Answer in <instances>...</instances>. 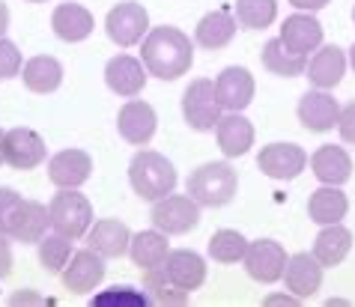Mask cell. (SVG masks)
<instances>
[{"instance_id": "cell-34", "label": "cell", "mask_w": 355, "mask_h": 307, "mask_svg": "<svg viewBox=\"0 0 355 307\" xmlns=\"http://www.w3.org/2000/svg\"><path fill=\"white\" fill-rule=\"evenodd\" d=\"M278 18V0H236V21L245 30H266Z\"/></svg>"}, {"instance_id": "cell-38", "label": "cell", "mask_w": 355, "mask_h": 307, "mask_svg": "<svg viewBox=\"0 0 355 307\" xmlns=\"http://www.w3.org/2000/svg\"><path fill=\"white\" fill-rule=\"evenodd\" d=\"M18 206H21V194L12 191V188H0V233L9 236V224H12Z\"/></svg>"}, {"instance_id": "cell-17", "label": "cell", "mask_w": 355, "mask_h": 307, "mask_svg": "<svg viewBox=\"0 0 355 307\" xmlns=\"http://www.w3.org/2000/svg\"><path fill=\"white\" fill-rule=\"evenodd\" d=\"M284 283L295 299L308 301L313 292L322 286V265L313 254H293L284 269Z\"/></svg>"}, {"instance_id": "cell-29", "label": "cell", "mask_w": 355, "mask_h": 307, "mask_svg": "<svg viewBox=\"0 0 355 307\" xmlns=\"http://www.w3.org/2000/svg\"><path fill=\"white\" fill-rule=\"evenodd\" d=\"M21 81L31 93H39V96H48L54 93L57 87L63 84V66L57 57H48V54H39L33 60H27L24 69H21Z\"/></svg>"}, {"instance_id": "cell-44", "label": "cell", "mask_w": 355, "mask_h": 307, "mask_svg": "<svg viewBox=\"0 0 355 307\" xmlns=\"http://www.w3.org/2000/svg\"><path fill=\"white\" fill-rule=\"evenodd\" d=\"M9 30V6L0 0V36H3Z\"/></svg>"}, {"instance_id": "cell-33", "label": "cell", "mask_w": 355, "mask_h": 307, "mask_svg": "<svg viewBox=\"0 0 355 307\" xmlns=\"http://www.w3.org/2000/svg\"><path fill=\"white\" fill-rule=\"evenodd\" d=\"M72 242L75 239H69V236L63 233H51V236H42L39 239V263H42V269L48 274H60L66 269V263H69V256H72Z\"/></svg>"}, {"instance_id": "cell-21", "label": "cell", "mask_w": 355, "mask_h": 307, "mask_svg": "<svg viewBox=\"0 0 355 307\" xmlns=\"http://www.w3.org/2000/svg\"><path fill=\"white\" fill-rule=\"evenodd\" d=\"M215 137L227 158H242L254 146V125L251 120H245L242 111H227L215 125Z\"/></svg>"}, {"instance_id": "cell-43", "label": "cell", "mask_w": 355, "mask_h": 307, "mask_svg": "<svg viewBox=\"0 0 355 307\" xmlns=\"http://www.w3.org/2000/svg\"><path fill=\"white\" fill-rule=\"evenodd\" d=\"M302 299H295V295L290 292V295H269L266 299V304H299Z\"/></svg>"}, {"instance_id": "cell-30", "label": "cell", "mask_w": 355, "mask_h": 307, "mask_svg": "<svg viewBox=\"0 0 355 307\" xmlns=\"http://www.w3.org/2000/svg\"><path fill=\"white\" fill-rule=\"evenodd\" d=\"M129 254H132V263L137 269H155L167 260L171 254V242H167V233L162 230H141L132 236V245H129Z\"/></svg>"}, {"instance_id": "cell-24", "label": "cell", "mask_w": 355, "mask_h": 307, "mask_svg": "<svg viewBox=\"0 0 355 307\" xmlns=\"http://www.w3.org/2000/svg\"><path fill=\"white\" fill-rule=\"evenodd\" d=\"M51 27H54V33L63 39V42H84L87 36L93 33V27H96V21H93V12L87 6H81V3H60L54 9V15H51Z\"/></svg>"}, {"instance_id": "cell-8", "label": "cell", "mask_w": 355, "mask_h": 307, "mask_svg": "<svg viewBox=\"0 0 355 307\" xmlns=\"http://www.w3.org/2000/svg\"><path fill=\"white\" fill-rule=\"evenodd\" d=\"M287 251H284L281 242L275 239H257L248 242V251H245V272H248L251 281L257 283H278L287 269Z\"/></svg>"}, {"instance_id": "cell-35", "label": "cell", "mask_w": 355, "mask_h": 307, "mask_svg": "<svg viewBox=\"0 0 355 307\" xmlns=\"http://www.w3.org/2000/svg\"><path fill=\"white\" fill-rule=\"evenodd\" d=\"M245 251H248V239L236 230H218L209 239V256L221 265H233L245 260Z\"/></svg>"}, {"instance_id": "cell-32", "label": "cell", "mask_w": 355, "mask_h": 307, "mask_svg": "<svg viewBox=\"0 0 355 307\" xmlns=\"http://www.w3.org/2000/svg\"><path fill=\"white\" fill-rule=\"evenodd\" d=\"M263 66L269 69L272 75H281V78H295L302 75L304 69H308V57L302 54H293L287 45H284V39H269V42L263 45Z\"/></svg>"}, {"instance_id": "cell-25", "label": "cell", "mask_w": 355, "mask_h": 307, "mask_svg": "<svg viewBox=\"0 0 355 307\" xmlns=\"http://www.w3.org/2000/svg\"><path fill=\"white\" fill-rule=\"evenodd\" d=\"M233 36H236V18L227 9L206 12L194 27V42L206 48V51H221V48L233 42Z\"/></svg>"}, {"instance_id": "cell-2", "label": "cell", "mask_w": 355, "mask_h": 307, "mask_svg": "<svg viewBox=\"0 0 355 307\" xmlns=\"http://www.w3.org/2000/svg\"><path fill=\"white\" fill-rule=\"evenodd\" d=\"M129 182L141 200L155 203V200H162V197L173 194L176 167L167 161L162 152L141 150V152H135V158L129 161Z\"/></svg>"}, {"instance_id": "cell-7", "label": "cell", "mask_w": 355, "mask_h": 307, "mask_svg": "<svg viewBox=\"0 0 355 307\" xmlns=\"http://www.w3.org/2000/svg\"><path fill=\"white\" fill-rule=\"evenodd\" d=\"M105 30L114 45L132 48L137 42H144V36L150 33V12L141 3H135V0H123V3H116L107 12Z\"/></svg>"}, {"instance_id": "cell-6", "label": "cell", "mask_w": 355, "mask_h": 307, "mask_svg": "<svg viewBox=\"0 0 355 307\" xmlns=\"http://www.w3.org/2000/svg\"><path fill=\"white\" fill-rule=\"evenodd\" d=\"M221 111L224 107L215 96V84L209 78H197L182 93V116L194 132H212L221 120Z\"/></svg>"}, {"instance_id": "cell-9", "label": "cell", "mask_w": 355, "mask_h": 307, "mask_svg": "<svg viewBox=\"0 0 355 307\" xmlns=\"http://www.w3.org/2000/svg\"><path fill=\"white\" fill-rule=\"evenodd\" d=\"M45 155H48V146L33 128L18 125V128L3 132V158L9 167H15V170H33V167L45 161Z\"/></svg>"}, {"instance_id": "cell-14", "label": "cell", "mask_w": 355, "mask_h": 307, "mask_svg": "<svg viewBox=\"0 0 355 307\" xmlns=\"http://www.w3.org/2000/svg\"><path fill=\"white\" fill-rule=\"evenodd\" d=\"M340 120V105L329 90H308L299 98V123L308 132H331Z\"/></svg>"}, {"instance_id": "cell-11", "label": "cell", "mask_w": 355, "mask_h": 307, "mask_svg": "<svg viewBox=\"0 0 355 307\" xmlns=\"http://www.w3.org/2000/svg\"><path fill=\"white\" fill-rule=\"evenodd\" d=\"M60 277H63V286L69 292H75V295L93 292L105 277V256L96 254L93 247H84V251L69 256V263L60 272Z\"/></svg>"}, {"instance_id": "cell-46", "label": "cell", "mask_w": 355, "mask_h": 307, "mask_svg": "<svg viewBox=\"0 0 355 307\" xmlns=\"http://www.w3.org/2000/svg\"><path fill=\"white\" fill-rule=\"evenodd\" d=\"M349 66H352V69H355V45H352V48H349Z\"/></svg>"}, {"instance_id": "cell-23", "label": "cell", "mask_w": 355, "mask_h": 307, "mask_svg": "<svg viewBox=\"0 0 355 307\" xmlns=\"http://www.w3.org/2000/svg\"><path fill=\"white\" fill-rule=\"evenodd\" d=\"M311 170L322 185H343L352 176V158L343 146L325 143L311 155Z\"/></svg>"}, {"instance_id": "cell-27", "label": "cell", "mask_w": 355, "mask_h": 307, "mask_svg": "<svg viewBox=\"0 0 355 307\" xmlns=\"http://www.w3.org/2000/svg\"><path fill=\"white\" fill-rule=\"evenodd\" d=\"M349 251H352V233L343 224H325L320 236L313 239V256L320 260L322 269L340 265Z\"/></svg>"}, {"instance_id": "cell-18", "label": "cell", "mask_w": 355, "mask_h": 307, "mask_svg": "<svg viewBox=\"0 0 355 307\" xmlns=\"http://www.w3.org/2000/svg\"><path fill=\"white\" fill-rule=\"evenodd\" d=\"M129 245H132V230L116 218H102L87 230V247H93L105 260L129 254Z\"/></svg>"}, {"instance_id": "cell-10", "label": "cell", "mask_w": 355, "mask_h": 307, "mask_svg": "<svg viewBox=\"0 0 355 307\" xmlns=\"http://www.w3.org/2000/svg\"><path fill=\"white\" fill-rule=\"evenodd\" d=\"M155 128H159V116H155L153 105L141 102V98H129L116 114V132L132 146H146L155 137Z\"/></svg>"}, {"instance_id": "cell-12", "label": "cell", "mask_w": 355, "mask_h": 307, "mask_svg": "<svg viewBox=\"0 0 355 307\" xmlns=\"http://www.w3.org/2000/svg\"><path fill=\"white\" fill-rule=\"evenodd\" d=\"M257 167L269 179H295L308 167V152L299 143H269L260 150Z\"/></svg>"}, {"instance_id": "cell-13", "label": "cell", "mask_w": 355, "mask_h": 307, "mask_svg": "<svg viewBox=\"0 0 355 307\" xmlns=\"http://www.w3.org/2000/svg\"><path fill=\"white\" fill-rule=\"evenodd\" d=\"M146 75H150V72H146L144 60H137V57H132V54H116L105 66L107 90L116 93V96H123V98L141 96V90L146 87Z\"/></svg>"}, {"instance_id": "cell-1", "label": "cell", "mask_w": 355, "mask_h": 307, "mask_svg": "<svg viewBox=\"0 0 355 307\" xmlns=\"http://www.w3.org/2000/svg\"><path fill=\"white\" fill-rule=\"evenodd\" d=\"M141 60L146 66V72L155 75L159 81H176L194 63V42L180 27H171V24L153 27L141 42Z\"/></svg>"}, {"instance_id": "cell-36", "label": "cell", "mask_w": 355, "mask_h": 307, "mask_svg": "<svg viewBox=\"0 0 355 307\" xmlns=\"http://www.w3.org/2000/svg\"><path fill=\"white\" fill-rule=\"evenodd\" d=\"M146 301H150L146 299V292L135 290V286H114V290H105V292H98L93 299L96 307H107V304H135V307H141Z\"/></svg>"}, {"instance_id": "cell-45", "label": "cell", "mask_w": 355, "mask_h": 307, "mask_svg": "<svg viewBox=\"0 0 355 307\" xmlns=\"http://www.w3.org/2000/svg\"><path fill=\"white\" fill-rule=\"evenodd\" d=\"M0 164H6V158H3V132H0Z\"/></svg>"}, {"instance_id": "cell-15", "label": "cell", "mask_w": 355, "mask_h": 307, "mask_svg": "<svg viewBox=\"0 0 355 307\" xmlns=\"http://www.w3.org/2000/svg\"><path fill=\"white\" fill-rule=\"evenodd\" d=\"M215 96L224 111H245L254 102V75L245 66H227L215 78Z\"/></svg>"}, {"instance_id": "cell-5", "label": "cell", "mask_w": 355, "mask_h": 307, "mask_svg": "<svg viewBox=\"0 0 355 307\" xmlns=\"http://www.w3.org/2000/svg\"><path fill=\"white\" fill-rule=\"evenodd\" d=\"M150 221L155 230H162L167 236H185L200 224V203L185 194H167L162 200L153 203Z\"/></svg>"}, {"instance_id": "cell-42", "label": "cell", "mask_w": 355, "mask_h": 307, "mask_svg": "<svg viewBox=\"0 0 355 307\" xmlns=\"http://www.w3.org/2000/svg\"><path fill=\"white\" fill-rule=\"evenodd\" d=\"M9 304H42V299L33 292H15L12 299H9Z\"/></svg>"}, {"instance_id": "cell-4", "label": "cell", "mask_w": 355, "mask_h": 307, "mask_svg": "<svg viewBox=\"0 0 355 307\" xmlns=\"http://www.w3.org/2000/svg\"><path fill=\"white\" fill-rule=\"evenodd\" d=\"M48 212H51V227L69 239H81L93 227V203L78 188H60V194H54L48 203Z\"/></svg>"}, {"instance_id": "cell-20", "label": "cell", "mask_w": 355, "mask_h": 307, "mask_svg": "<svg viewBox=\"0 0 355 307\" xmlns=\"http://www.w3.org/2000/svg\"><path fill=\"white\" fill-rule=\"evenodd\" d=\"M48 227H51L48 206L36 200H21V206L12 215V224H9V239L21 245H39V239L48 233Z\"/></svg>"}, {"instance_id": "cell-28", "label": "cell", "mask_w": 355, "mask_h": 307, "mask_svg": "<svg viewBox=\"0 0 355 307\" xmlns=\"http://www.w3.org/2000/svg\"><path fill=\"white\" fill-rule=\"evenodd\" d=\"M349 212V200L347 194L340 191V185H322L311 194L308 200V215L311 221H317L320 227L325 224H340Z\"/></svg>"}, {"instance_id": "cell-26", "label": "cell", "mask_w": 355, "mask_h": 307, "mask_svg": "<svg viewBox=\"0 0 355 307\" xmlns=\"http://www.w3.org/2000/svg\"><path fill=\"white\" fill-rule=\"evenodd\" d=\"M162 265H164L167 277H171L176 286L189 290V292L200 290L203 281H206V263H203V256L194 254V251H185V247H182V251H171Z\"/></svg>"}, {"instance_id": "cell-48", "label": "cell", "mask_w": 355, "mask_h": 307, "mask_svg": "<svg viewBox=\"0 0 355 307\" xmlns=\"http://www.w3.org/2000/svg\"><path fill=\"white\" fill-rule=\"evenodd\" d=\"M352 24H355V6H352Z\"/></svg>"}, {"instance_id": "cell-47", "label": "cell", "mask_w": 355, "mask_h": 307, "mask_svg": "<svg viewBox=\"0 0 355 307\" xmlns=\"http://www.w3.org/2000/svg\"><path fill=\"white\" fill-rule=\"evenodd\" d=\"M27 3H45V0H27Z\"/></svg>"}, {"instance_id": "cell-40", "label": "cell", "mask_w": 355, "mask_h": 307, "mask_svg": "<svg viewBox=\"0 0 355 307\" xmlns=\"http://www.w3.org/2000/svg\"><path fill=\"white\" fill-rule=\"evenodd\" d=\"M12 272V245H9V236L0 233V281Z\"/></svg>"}, {"instance_id": "cell-3", "label": "cell", "mask_w": 355, "mask_h": 307, "mask_svg": "<svg viewBox=\"0 0 355 307\" xmlns=\"http://www.w3.org/2000/svg\"><path fill=\"white\" fill-rule=\"evenodd\" d=\"M239 176L227 161H206L189 176V197H194L206 209L227 206L236 197Z\"/></svg>"}, {"instance_id": "cell-22", "label": "cell", "mask_w": 355, "mask_h": 307, "mask_svg": "<svg viewBox=\"0 0 355 307\" xmlns=\"http://www.w3.org/2000/svg\"><path fill=\"white\" fill-rule=\"evenodd\" d=\"M347 75V54L338 45H320L308 60V78L317 90H331Z\"/></svg>"}, {"instance_id": "cell-19", "label": "cell", "mask_w": 355, "mask_h": 307, "mask_svg": "<svg viewBox=\"0 0 355 307\" xmlns=\"http://www.w3.org/2000/svg\"><path fill=\"white\" fill-rule=\"evenodd\" d=\"M281 39H284V45H287L293 54L308 57L322 45V24L311 12L287 15L284 18V27H281Z\"/></svg>"}, {"instance_id": "cell-41", "label": "cell", "mask_w": 355, "mask_h": 307, "mask_svg": "<svg viewBox=\"0 0 355 307\" xmlns=\"http://www.w3.org/2000/svg\"><path fill=\"white\" fill-rule=\"evenodd\" d=\"M290 3L299 9V12H317V9H325L331 0H290Z\"/></svg>"}, {"instance_id": "cell-16", "label": "cell", "mask_w": 355, "mask_h": 307, "mask_svg": "<svg viewBox=\"0 0 355 307\" xmlns=\"http://www.w3.org/2000/svg\"><path fill=\"white\" fill-rule=\"evenodd\" d=\"M93 176V158L84 150H63L48 161V179L57 188H81Z\"/></svg>"}, {"instance_id": "cell-37", "label": "cell", "mask_w": 355, "mask_h": 307, "mask_svg": "<svg viewBox=\"0 0 355 307\" xmlns=\"http://www.w3.org/2000/svg\"><path fill=\"white\" fill-rule=\"evenodd\" d=\"M21 72V51L15 48V42L0 36V81H9Z\"/></svg>"}, {"instance_id": "cell-31", "label": "cell", "mask_w": 355, "mask_h": 307, "mask_svg": "<svg viewBox=\"0 0 355 307\" xmlns=\"http://www.w3.org/2000/svg\"><path fill=\"white\" fill-rule=\"evenodd\" d=\"M144 292L153 304H164V307H180V304H189V290L176 286L171 277H167L164 265H155V269H146L144 272Z\"/></svg>"}, {"instance_id": "cell-39", "label": "cell", "mask_w": 355, "mask_h": 307, "mask_svg": "<svg viewBox=\"0 0 355 307\" xmlns=\"http://www.w3.org/2000/svg\"><path fill=\"white\" fill-rule=\"evenodd\" d=\"M338 132H340V137H343V141L355 146V102H349L347 107H340Z\"/></svg>"}]
</instances>
